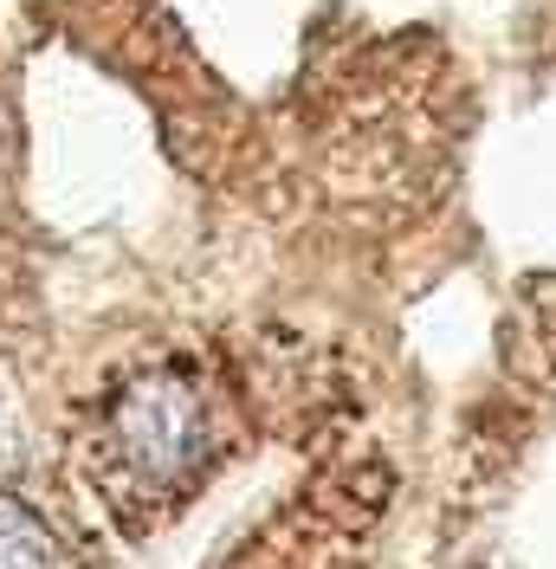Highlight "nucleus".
Segmentation results:
<instances>
[{
	"mask_svg": "<svg viewBox=\"0 0 556 569\" xmlns=\"http://www.w3.org/2000/svg\"><path fill=\"white\" fill-rule=\"evenodd\" d=\"M0 569H59V543L33 505L0 492Z\"/></svg>",
	"mask_w": 556,
	"mask_h": 569,
	"instance_id": "2",
	"label": "nucleus"
},
{
	"mask_svg": "<svg viewBox=\"0 0 556 569\" xmlns=\"http://www.w3.org/2000/svg\"><path fill=\"white\" fill-rule=\"evenodd\" d=\"M214 453V408L195 369L149 362L105 401L91 479L105 486V505L130 525H149L188 498Z\"/></svg>",
	"mask_w": 556,
	"mask_h": 569,
	"instance_id": "1",
	"label": "nucleus"
}]
</instances>
